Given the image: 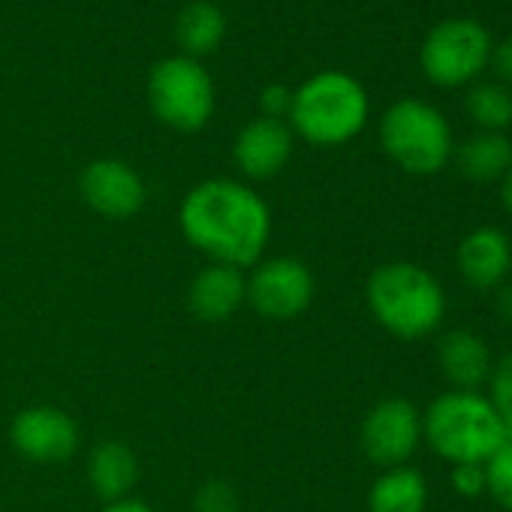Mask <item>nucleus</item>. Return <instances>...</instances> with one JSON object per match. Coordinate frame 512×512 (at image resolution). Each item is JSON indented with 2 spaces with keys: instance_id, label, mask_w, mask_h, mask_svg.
Instances as JSON below:
<instances>
[{
  "instance_id": "1",
  "label": "nucleus",
  "mask_w": 512,
  "mask_h": 512,
  "mask_svg": "<svg viewBox=\"0 0 512 512\" xmlns=\"http://www.w3.org/2000/svg\"><path fill=\"white\" fill-rule=\"evenodd\" d=\"M181 232L211 263L244 269L260 263L272 238V211L247 184L214 178L184 196Z\"/></svg>"
},
{
  "instance_id": "2",
  "label": "nucleus",
  "mask_w": 512,
  "mask_h": 512,
  "mask_svg": "<svg viewBox=\"0 0 512 512\" xmlns=\"http://www.w3.org/2000/svg\"><path fill=\"white\" fill-rule=\"evenodd\" d=\"M368 308L374 320L401 341H416L431 335L443 314L446 296L434 275L413 263L380 266L365 287Z\"/></svg>"
},
{
  "instance_id": "3",
  "label": "nucleus",
  "mask_w": 512,
  "mask_h": 512,
  "mask_svg": "<svg viewBox=\"0 0 512 512\" xmlns=\"http://www.w3.org/2000/svg\"><path fill=\"white\" fill-rule=\"evenodd\" d=\"M503 419L494 404L476 392H446L440 395L425 419L422 434L431 449L452 464H482L497 452Z\"/></svg>"
},
{
  "instance_id": "4",
  "label": "nucleus",
  "mask_w": 512,
  "mask_h": 512,
  "mask_svg": "<svg viewBox=\"0 0 512 512\" xmlns=\"http://www.w3.org/2000/svg\"><path fill=\"white\" fill-rule=\"evenodd\" d=\"M293 127L314 145H344L368 121V94L347 73H317L296 94L290 109Z\"/></svg>"
},
{
  "instance_id": "5",
  "label": "nucleus",
  "mask_w": 512,
  "mask_h": 512,
  "mask_svg": "<svg viewBox=\"0 0 512 512\" xmlns=\"http://www.w3.org/2000/svg\"><path fill=\"white\" fill-rule=\"evenodd\" d=\"M380 142L386 154L413 175H434L452 154V133L434 106L422 100H398L380 121Z\"/></svg>"
},
{
  "instance_id": "6",
  "label": "nucleus",
  "mask_w": 512,
  "mask_h": 512,
  "mask_svg": "<svg viewBox=\"0 0 512 512\" xmlns=\"http://www.w3.org/2000/svg\"><path fill=\"white\" fill-rule=\"evenodd\" d=\"M148 100L166 127L193 133L202 130L214 112V85L193 58H166L148 79Z\"/></svg>"
},
{
  "instance_id": "7",
  "label": "nucleus",
  "mask_w": 512,
  "mask_h": 512,
  "mask_svg": "<svg viewBox=\"0 0 512 512\" xmlns=\"http://www.w3.org/2000/svg\"><path fill=\"white\" fill-rule=\"evenodd\" d=\"M491 58V37L473 19H446L422 43L419 61L434 85L455 88L470 82Z\"/></svg>"
},
{
  "instance_id": "8",
  "label": "nucleus",
  "mask_w": 512,
  "mask_h": 512,
  "mask_svg": "<svg viewBox=\"0 0 512 512\" xmlns=\"http://www.w3.org/2000/svg\"><path fill=\"white\" fill-rule=\"evenodd\" d=\"M314 299V275L302 260L278 256L256 266L247 281V302L266 320H296Z\"/></svg>"
},
{
  "instance_id": "9",
  "label": "nucleus",
  "mask_w": 512,
  "mask_h": 512,
  "mask_svg": "<svg viewBox=\"0 0 512 512\" xmlns=\"http://www.w3.org/2000/svg\"><path fill=\"white\" fill-rule=\"evenodd\" d=\"M422 440V416L404 398L374 404L362 422V449L380 467L404 464Z\"/></svg>"
},
{
  "instance_id": "10",
  "label": "nucleus",
  "mask_w": 512,
  "mask_h": 512,
  "mask_svg": "<svg viewBox=\"0 0 512 512\" xmlns=\"http://www.w3.org/2000/svg\"><path fill=\"white\" fill-rule=\"evenodd\" d=\"M13 446L37 464H61L79 449V428L61 407H28L13 422Z\"/></svg>"
},
{
  "instance_id": "11",
  "label": "nucleus",
  "mask_w": 512,
  "mask_h": 512,
  "mask_svg": "<svg viewBox=\"0 0 512 512\" xmlns=\"http://www.w3.org/2000/svg\"><path fill=\"white\" fill-rule=\"evenodd\" d=\"M235 163L247 178L266 181L275 178L293 154V133L278 118H256L235 139Z\"/></svg>"
},
{
  "instance_id": "12",
  "label": "nucleus",
  "mask_w": 512,
  "mask_h": 512,
  "mask_svg": "<svg viewBox=\"0 0 512 512\" xmlns=\"http://www.w3.org/2000/svg\"><path fill=\"white\" fill-rule=\"evenodd\" d=\"M85 202L106 217H133L145 202L142 178L121 160H97L82 175Z\"/></svg>"
},
{
  "instance_id": "13",
  "label": "nucleus",
  "mask_w": 512,
  "mask_h": 512,
  "mask_svg": "<svg viewBox=\"0 0 512 512\" xmlns=\"http://www.w3.org/2000/svg\"><path fill=\"white\" fill-rule=\"evenodd\" d=\"M458 269L461 278L476 290L497 287L512 269V244L506 232L494 226H479L458 244Z\"/></svg>"
},
{
  "instance_id": "14",
  "label": "nucleus",
  "mask_w": 512,
  "mask_h": 512,
  "mask_svg": "<svg viewBox=\"0 0 512 512\" xmlns=\"http://www.w3.org/2000/svg\"><path fill=\"white\" fill-rule=\"evenodd\" d=\"M190 311L205 323H223L247 302V278L235 266L211 263L205 266L187 293Z\"/></svg>"
},
{
  "instance_id": "15",
  "label": "nucleus",
  "mask_w": 512,
  "mask_h": 512,
  "mask_svg": "<svg viewBox=\"0 0 512 512\" xmlns=\"http://www.w3.org/2000/svg\"><path fill=\"white\" fill-rule=\"evenodd\" d=\"M437 359H440L443 377L461 392H473L476 386H482L494 368L488 344L467 329L449 332L437 347Z\"/></svg>"
},
{
  "instance_id": "16",
  "label": "nucleus",
  "mask_w": 512,
  "mask_h": 512,
  "mask_svg": "<svg viewBox=\"0 0 512 512\" xmlns=\"http://www.w3.org/2000/svg\"><path fill=\"white\" fill-rule=\"evenodd\" d=\"M136 476H139V464H136V455L124 446V443H100L94 452H91V461H88V479H91V488L106 497L109 503L115 500H124L130 494V488L136 485Z\"/></svg>"
},
{
  "instance_id": "17",
  "label": "nucleus",
  "mask_w": 512,
  "mask_h": 512,
  "mask_svg": "<svg viewBox=\"0 0 512 512\" xmlns=\"http://www.w3.org/2000/svg\"><path fill=\"white\" fill-rule=\"evenodd\" d=\"M428 500V485L425 476L416 467L398 464L389 467L368 494V509L371 512H422Z\"/></svg>"
},
{
  "instance_id": "18",
  "label": "nucleus",
  "mask_w": 512,
  "mask_h": 512,
  "mask_svg": "<svg viewBox=\"0 0 512 512\" xmlns=\"http://www.w3.org/2000/svg\"><path fill=\"white\" fill-rule=\"evenodd\" d=\"M458 169L470 181H497L512 169V142L503 133L482 130L458 148Z\"/></svg>"
},
{
  "instance_id": "19",
  "label": "nucleus",
  "mask_w": 512,
  "mask_h": 512,
  "mask_svg": "<svg viewBox=\"0 0 512 512\" xmlns=\"http://www.w3.org/2000/svg\"><path fill=\"white\" fill-rule=\"evenodd\" d=\"M178 43L190 55H205L220 46L226 34V19L214 4H190L178 16Z\"/></svg>"
},
{
  "instance_id": "20",
  "label": "nucleus",
  "mask_w": 512,
  "mask_h": 512,
  "mask_svg": "<svg viewBox=\"0 0 512 512\" xmlns=\"http://www.w3.org/2000/svg\"><path fill=\"white\" fill-rule=\"evenodd\" d=\"M467 115L491 133H500L503 127L512 124V94L503 85H476L464 97Z\"/></svg>"
},
{
  "instance_id": "21",
  "label": "nucleus",
  "mask_w": 512,
  "mask_h": 512,
  "mask_svg": "<svg viewBox=\"0 0 512 512\" xmlns=\"http://www.w3.org/2000/svg\"><path fill=\"white\" fill-rule=\"evenodd\" d=\"M485 491L512 512V455L506 452H494L485 461Z\"/></svg>"
},
{
  "instance_id": "22",
  "label": "nucleus",
  "mask_w": 512,
  "mask_h": 512,
  "mask_svg": "<svg viewBox=\"0 0 512 512\" xmlns=\"http://www.w3.org/2000/svg\"><path fill=\"white\" fill-rule=\"evenodd\" d=\"M488 383H491V398L488 401L494 404V410L500 413L503 422H512V353L503 356L491 368Z\"/></svg>"
},
{
  "instance_id": "23",
  "label": "nucleus",
  "mask_w": 512,
  "mask_h": 512,
  "mask_svg": "<svg viewBox=\"0 0 512 512\" xmlns=\"http://www.w3.org/2000/svg\"><path fill=\"white\" fill-rule=\"evenodd\" d=\"M196 506H199V512H235L238 500H235V491L226 482H208L196 494Z\"/></svg>"
},
{
  "instance_id": "24",
  "label": "nucleus",
  "mask_w": 512,
  "mask_h": 512,
  "mask_svg": "<svg viewBox=\"0 0 512 512\" xmlns=\"http://www.w3.org/2000/svg\"><path fill=\"white\" fill-rule=\"evenodd\" d=\"M452 485L461 497L485 494V461L482 464H452Z\"/></svg>"
},
{
  "instance_id": "25",
  "label": "nucleus",
  "mask_w": 512,
  "mask_h": 512,
  "mask_svg": "<svg viewBox=\"0 0 512 512\" xmlns=\"http://www.w3.org/2000/svg\"><path fill=\"white\" fill-rule=\"evenodd\" d=\"M260 106H263L266 118H278L281 121L293 109V94H290L287 85H269L263 91V97H260Z\"/></svg>"
},
{
  "instance_id": "26",
  "label": "nucleus",
  "mask_w": 512,
  "mask_h": 512,
  "mask_svg": "<svg viewBox=\"0 0 512 512\" xmlns=\"http://www.w3.org/2000/svg\"><path fill=\"white\" fill-rule=\"evenodd\" d=\"M491 61H494V70L503 82L512 85V37H506L494 52H491Z\"/></svg>"
},
{
  "instance_id": "27",
  "label": "nucleus",
  "mask_w": 512,
  "mask_h": 512,
  "mask_svg": "<svg viewBox=\"0 0 512 512\" xmlns=\"http://www.w3.org/2000/svg\"><path fill=\"white\" fill-rule=\"evenodd\" d=\"M103 512H157V509H151V506H148V503H142V500H130V497H124V500L109 503Z\"/></svg>"
},
{
  "instance_id": "28",
  "label": "nucleus",
  "mask_w": 512,
  "mask_h": 512,
  "mask_svg": "<svg viewBox=\"0 0 512 512\" xmlns=\"http://www.w3.org/2000/svg\"><path fill=\"white\" fill-rule=\"evenodd\" d=\"M497 311H500V317H503L506 323H512V287L500 290V296H497Z\"/></svg>"
},
{
  "instance_id": "29",
  "label": "nucleus",
  "mask_w": 512,
  "mask_h": 512,
  "mask_svg": "<svg viewBox=\"0 0 512 512\" xmlns=\"http://www.w3.org/2000/svg\"><path fill=\"white\" fill-rule=\"evenodd\" d=\"M503 202H506V208L512 211V169L503 175Z\"/></svg>"
}]
</instances>
